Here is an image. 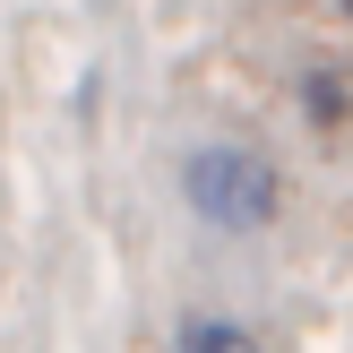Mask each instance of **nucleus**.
<instances>
[{
  "label": "nucleus",
  "mask_w": 353,
  "mask_h": 353,
  "mask_svg": "<svg viewBox=\"0 0 353 353\" xmlns=\"http://www.w3.org/2000/svg\"><path fill=\"white\" fill-rule=\"evenodd\" d=\"M181 190H190V207H199L216 233H259V224H276V207H285L276 164L250 155V147H199L181 164Z\"/></svg>",
  "instance_id": "nucleus-1"
},
{
  "label": "nucleus",
  "mask_w": 353,
  "mask_h": 353,
  "mask_svg": "<svg viewBox=\"0 0 353 353\" xmlns=\"http://www.w3.org/2000/svg\"><path fill=\"white\" fill-rule=\"evenodd\" d=\"M181 353H259V345L224 319H199V327H181Z\"/></svg>",
  "instance_id": "nucleus-2"
},
{
  "label": "nucleus",
  "mask_w": 353,
  "mask_h": 353,
  "mask_svg": "<svg viewBox=\"0 0 353 353\" xmlns=\"http://www.w3.org/2000/svg\"><path fill=\"white\" fill-rule=\"evenodd\" d=\"M345 9H353V0H345Z\"/></svg>",
  "instance_id": "nucleus-3"
}]
</instances>
